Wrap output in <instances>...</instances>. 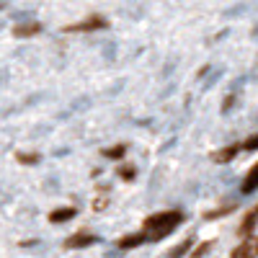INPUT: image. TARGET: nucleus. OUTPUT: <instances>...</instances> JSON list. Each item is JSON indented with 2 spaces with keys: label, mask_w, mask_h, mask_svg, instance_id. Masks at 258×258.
I'll return each instance as SVG.
<instances>
[{
  "label": "nucleus",
  "mask_w": 258,
  "mask_h": 258,
  "mask_svg": "<svg viewBox=\"0 0 258 258\" xmlns=\"http://www.w3.org/2000/svg\"><path fill=\"white\" fill-rule=\"evenodd\" d=\"M183 222V212L168 209V212H155L145 220V232L150 235V240H163L165 235L176 230V225Z\"/></svg>",
  "instance_id": "obj_1"
},
{
  "label": "nucleus",
  "mask_w": 258,
  "mask_h": 258,
  "mask_svg": "<svg viewBox=\"0 0 258 258\" xmlns=\"http://www.w3.org/2000/svg\"><path fill=\"white\" fill-rule=\"evenodd\" d=\"M106 26H109V21H106L103 16H91V18L80 21V24L64 26V31H68V34H73V31H98V29H106Z\"/></svg>",
  "instance_id": "obj_2"
},
{
  "label": "nucleus",
  "mask_w": 258,
  "mask_h": 258,
  "mask_svg": "<svg viewBox=\"0 0 258 258\" xmlns=\"http://www.w3.org/2000/svg\"><path fill=\"white\" fill-rule=\"evenodd\" d=\"M98 238L93 232H88V230H80V232H75L73 238H68L64 240V248H88V245H93Z\"/></svg>",
  "instance_id": "obj_3"
},
{
  "label": "nucleus",
  "mask_w": 258,
  "mask_h": 258,
  "mask_svg": "<svg viewBox=\"0 0 258 258\" xmlns=\"http://www.w3.org/2000/svg\"><path fill=\"white\" fill-rule=\"evenodd\" d=\"M258 255V238H248L243 240L238 248L230 253V258H255Z\"/></svg>",
  "instance_id": "obj_4"
},
{
  "label": "nucleus",
  "mask_w": 258,
  "mask_h": 258,
  "mask_svg": "<svg viewBox=\"0 0 258 258\" xmlns=\"http://www.w3.org/2000/svg\"><path fill=\"white\" fill-rule=\"evenodd\" d=\"M150 238V235L147 232H132V235H124V238L116 243V248L119 250H129V248H140L145 240Z\"/></svg>",
  "instance_id": "obj_5"
},
{
  "label": "nucleus",
  "mask_w": 258,
  "mask_h": 258,
  "mask_svg": "<svg viewBox=\"0 0 258 258\" xmlns=\"http://www.w3.org/2000/svg\"><path fill=\"white\" fill-rule=\"evenodd\" d=\"M39 31H41V24H39V21H24V24H16V26H13V34H16L18 39L34 36V34H39Z\"/></svg>",
  "instance_id": "obj_6"
},
{
  "label": "nucleus",
  "mask_w": 258,
  "mask_h": 258,
  "mask_svg": "<svg viewBox=\"0 0 258 258\" xmlns=\"http://www.w3.org/2000/svg\"><path fill=\"white\" fill-rule=\"evenodd\" d=\"M240 153V145H227V147H222V150H217V153L212 155V160L217 163V165H225V163H230L235 155Z\"/></svg>",
  "instance_id": "obj_7"
},
{
  "label": "nucleus",
  "mask_w": 258,
  "mask_h": 258,
  "mask_svg": "<svg viewBox=\"0 0 258 258\" xmlns=\"http://www.w3.org/2000/svg\"><path fill=\"white\" fill-rule=\"evenodd\" d=\"M75 214H78V209H75V207H62V209H54V212L49 214V222H54V225H62V222L73 220Z\"/></svg>",
  "instance_id": "obj_8"
},
{
  "label": "nucleus",
  "mask_w": 258,
  "mask_h": 258,
  "mask_svg": "<svg viewBox=\"0 0 258 258\" xmlns=\"http://www.w3.org/2000/svg\"><path fill=\"white\" fill-rule=\"evenodd\" d=\"M255 222H258V207L250 209L245 217H243V222H240V227H238V235H243V238H245V235H250L253 227H255Z\"/></svg>",
  "instance_id": "obj_9"
},
{
  "label": "nucleus",
  "mask_w": 258,
  "mask_h": 258,
  "mask_svg": "<svg viewBox=\"0 0 258 258\" xmlns=\"http://www.w3.org/2000/svg\"><path fill=\"white\" fill-rule=\"evenodd\" d=\"M240 188H243V194H253V191L258 188V163L248 170V176L243 178V186H240Z\"/></svg>",
  "instance_id": "obj_10"
},
{
  "label": "nucleus",
  "mask_w": 258,
  "mask_h": 258,
  "mask_svg": "<svg viewBox=\"0 0 258 258\" xmlns=\"http://www.w3.org/2000/svg\"><path fill=\"white\" fill-rule=\"evenodd\" d=\"M191 245H194V240H191V238H186V240H183L181 245H176L173 250L168 253V258H183V255H186V253L191 250Z\"/></svg>",
  "instance_id": "obj_11"
},
{
  "label": "nucleus",
  "mask_w": 258,
  "mask_h": 258,
  "mask_svg": "<svg viewBox=\"0 0 258 258\" xmlns=\"http://www.w3.org/2000/svg\"><path fill=\"white\" fill-rule=\"evenodd\" d=\"M124 153H126V145H116V147H106V150H103V155H106V158H114V160L124 158Z\"/></svg>",
  "instance_id": "obj_12"
},
{
  "label": "nucleus",
  "mask_w": 258,
  "mask_h": 258,
  "mask_svg": "<svg viewBox=\"0 0 258 258\" xmlns=\"http://www.w3.org/2000/svg\"><path fill=\"white\" fill-rule=\"evenodd\" d=\"M235 209V204H225L222 209H212V212H207V220H217V217H225V214H230Z\"/></svg>",
  "instance_id": "obj_13"
},
{
  "label": "nucleus",
  "mask_w": 258,
  "mask_h": 258,
  "mask_svg": "<svg viewBox=\"0 0 258 258\" xmlns=\"http://www.w3.org/2000/svg\"><path fill=\"white\" fill-rule=\"evenodd\" d=\"M16 160L24 163V165H36V163H39V155H36V153H18Z\"/></svg>",
  "instance_id": "obj_14"
},
{
  "label": "nucleus",
  "mask_w": 258,
  "mask_h": 258,
  "mask_svg": "<svg viewBox=\"0 0 258 258\" xmlns=\"http://www.w3.org/2000/svg\"><path fill=\"white\" fill-rule=\"evenodd\" d=\"M212 245H214L212 240H207V243H202L199 248H194V250H191V258H204V255H207V253L212 250Z\"/></svg>",
  "instance_id": "obj_15"
},
{
  "label": "nucleus",
  "mask_w": 258,
  "mask_h": 258,
  "mask_svg": "<svg viewBox=\"0 0 258 258\" xmlns=\"http://www.w3.org/2000/svg\"><path fill=\"white\" fill-rule=\"evenodd\" d=\"M119 176H121L124 181H132V178L137 176V168H135V165H119Z\"/></svg>",
  "instance_id": "obj_16"
},
{
  "label": "nucleus",
  "mask_w": 258,
  "mask_h": 258,
  "mask_svg": "<svg viewBox=\"0 0 258 258\" xmlns=\"http://www.w3.org/2000/svg\"><path fill=\"white\" fill-rule=\"evenodd\" d=\"M235 101H238V98H235V93H230V96L225 98V103H222V114H230V111L235 109Z\"/></svg>",
  "instance_id": "obj_17"
},
{
  "label": "nucleus",
  "mask_w": 258,
  "mask_h": 258,
  "mask_svg": "<svg viewBox=\"0 0 258 258\" xmlns=\"http://www.w3.org/2000/svg\"><path fill=\"white\" fill-rule=\"evenodd\" d=\"M88 103H91V98H78L75 103H73V111H83V109H88Z\"/></svg>",
  "instance_id": "obj_18"
},
{
  "label": "nucleus",
  "mask_w": 258,
  "mask_h": 258,
  "mask_svg": "<svg viewBox=\"0 0 258 258\" xmlns=\"http://www.w3.org/2000/svg\"><path fill=\"white\" fill-rule=\"evenodd\" d=\"M243 147H245V150H258V135H253L250 140H245Z\"/></svg>",
  "instance_id": "obj_19"
},
{
  "label": "nucleus",
  "mask_w": 258,
  "mask_h": 258,
  "mask_svg": "<svg viewBox=\"0 0 258 258\" xmlns=\"http://www.w3.org/2000/svg\"><path fill=\"white\" fill-rule=\"evenodd\" d=\"M103 54H106V59H111V57L116 54V47H114V44H106V49H103Z\"/></svg>",
  "instance_id": "obj_20"
},
{
  "label": "nucleus",
  "mask_w": 258,
  "mask_h": 258,
  "mask_svg": "<svg viewBox=\"0 0 258 258\" xmlns=\"http://www.w3.org/2000/svg\"><path fill=\"white\" fill-rule=\"evenodd\" d=\"M253 36H258V26H255V29H253Z\"/></svg>",
  "instance_id": "obj_21"
},
{
  "label": "nucleus",
  "mask_w": 258,
  "mask_h": 258,
  "mask_svg": "<svg viewBox=\"0 0 258 258\" xmlns=\"http://www.w3.org/2000/svg\"><path fill=\"white\" fill-rule=\"evenodd\" d=\"M0 8H3V6H0Z\"/></svg>",
  "instance_id": "obj_22"
}]
</instances>
